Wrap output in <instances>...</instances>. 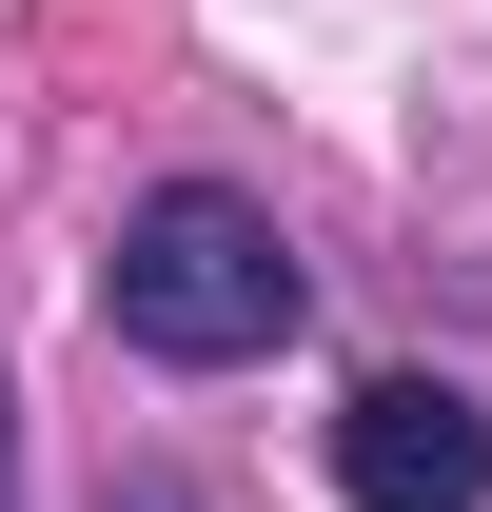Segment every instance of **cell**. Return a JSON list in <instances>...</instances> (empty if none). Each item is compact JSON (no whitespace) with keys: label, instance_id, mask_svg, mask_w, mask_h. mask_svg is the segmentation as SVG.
Here are the masks:
<instances>
[{"label":"cell","instance_id":"obj_1","mask_svg":"<svg viewBox=\"0 0 492 512\" xmlns=\"http://www.w3.org/2000/svg\"><path fill=\"white\" fill-rule=\"evenodd\" d=\"M99 316H119V355H158V375H237V355H276V335L315 316V276H296V237H276V197L158 178L119 217V256H99Z\"/></svg>","mask_w":492,"mask_h":512},{"label":"cell","instance_id":"obj_2","mask_svg":"<svg viewBox=\"0 0 492 512\" xmlns=\"http://www.w3.org/2000/svg\"><path fill=\"white\" fill-rule=\"evenodd\" d=\"M335 493L355 512H492V414L453 375H374L335 414Z\"/></svg>","mask_w":492,"mask_h":512},{"label":"cell","instance_id":"obj_3","mask_svg":"<svg viewBox=\"0 0 492 512\" xmlns=\"http://www.w3.org/2000/svg\"><path fill=\"white\" fill-rule=\"evenodd\" d=\"M99 512H197V493H178V473H119V493H99Z\"/></svg>","mask_w":492,"mask_h":512},{"label":"cell","instance_id":"obj_4","mask_svg":"<svg viewBox=\"0 0 492 512\" xmlns=\"http://www.w3.org/2000/svg\"><path fill=\"white\" fill-rule=\"evenodd\" d=\"M0 493H20V394H0Z\"/></svg>","mask_w":492,"mask_h":512}]
</instances>
